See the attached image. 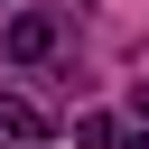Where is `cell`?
<instances>
[{"mask_svg":"<svg viewBox=\"0 0 149 149\" xmlns=\"http://www.w3.org/2000/svg\"><path fill=\"white\" fill-rule=\"evenodd\" d=\"M0 130H9V140H56V130H47V112H37L28 93H0Z\"/></svg>","mask_w":149,"mask_h":149,"instance_id":"obj_2","label":"cell"},{"mask_svg":"<svg viewBox=\"0 0 149 149\" xmlns=\"http://www.w3.org/2000/svg\"><path fill=\"white\" fill-rule=\"evenodd\" d=\"M0 9H9V0H0Z\"/></svg>","mask_w":149,"mask_h":149,"instance_id":"obj_4","label":"cell"},{"mask_svg":"<svg viewBox=\"0 0 149 149\" xmlns=\"http://www.w3.org/2000/svg\"><path fill=\"white\" fill-rule=\"evenodd\" d=\"M121 149H149V130H130V140H121Z\"/></svg>","mask_w":149,"mask_h":149,"instance_id":"obj_3","label":"cell"},{"mask_svg":"<svg viewBox=\"0 0 149 149\" xmlns=\"http://www.w3.org/2000/svg\"><path fill=\"white\" fill-rule=\"evenodd\" d=\"M0 47H9L19 65H47V56H56V9H9Z\"/></svg>","mask_w":149,"mask_h":149,"instance_id":"obj_1","label":"cell"}]
</instances>
